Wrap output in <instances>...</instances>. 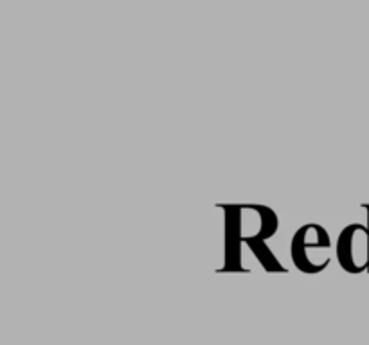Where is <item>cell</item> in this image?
Here are the masks:
<instances>
[{"mask_svg": "<svg viewBox=\"0 0 369 345\" xmlns=\"http://www.w3.org/2000/svg\"><path fill=\"white\" fill-rule=\"evenodd\" d=\"M339 263L349 273H361L369 270V228L353 223L342 230L337 245Z\"/></svg>", "mask_w": 369, "mask_h": 345, "instance_id": "obj_1", "label": "cell"}, {"mask_svg": "<svg viewBox=\"0 0 369 345\" xmlns=\"http://www.w3.org/2000/svg\"><path fill=\"white\" fill-rule=\"evenodd\" d=\"M315 228L317 225H306L304 228H299V232L294 237L292 243V256H294V263L297 264V268L304 270L308 273H315L319 270L315 268V264L312 263V259L308 257V250L310 248H328L330 247V240L328 234L325 232V228L320 227L319 234H317L315 240H312L315 236Z\"/></svg>", "mask_w": 369, "mask_h": 345, "instance_id": "obj_2", "label": "cell"}, {"mask_svg": "<svg viewBox=\"0 0 369 345\" xmlns=\"http://www.w3.org/2000/svg\"><path fill=\"white\" fill-rule=\"evenodd\" d=\"M365 209H368V211H369V205H365ZM368 228H369V225H368Z\"/></svg>", "mask_w": 369, "mask_h": 345, "instance_id": "obj_3", "label": "cell"}]
</instances>
